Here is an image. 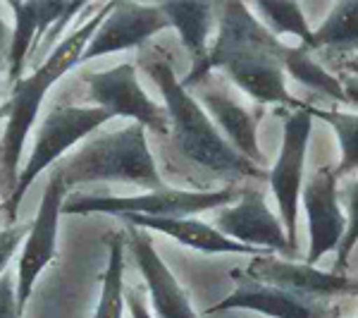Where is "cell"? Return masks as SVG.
Wrapping results in <instances>:
<instances>
[{
  "instance_id": "4dcf8cb0",
  "label": "cell",
  "mask_w": 358,
  "mask_h": 318,
  "mask_svg": "<svg viewBox=\"0 0 358 318\" xmlns=\"http://www.w3.org/2000/svg\"><path fill=\"white\" fill-rule=\"evenodd\" d=\"M0 69H3V57H0Z\"/></svg>"
},
{
  "instance_id": "44dd1931",
  "label": "cell",
  "mask_w": 358,
  "mask_h": 318,
  "mask_svg": "<svg viewBox=\"0 0 358 318\" xmlns=\"http://www.w3.org/2000/svg\"><path fill=\"white\" fill-rule=\"evenodd\" d=\"M253 15L263 22V27L270 34L280 36L299 39V46L308 48L313 53V29L308 27V20L303 15V8L299 3H282V0H256L248 5Z\"/></svg>"
},
{
  "instance_id": "e0dca14e",
  "label": "cell",
  "mask_w": 358,
  "mask_h": 318,
  "mask_svg": "<svg viewBox=\"0 0 358 318\" xmlns=\"http://www.w3.org/2000/svg\"><path fill=\"white\" fill-rule=\"evenodd\" d=\"M199 103L217 127V132L227 139V144L234 148L241 158L251 160L253 165L265 167V155L258 146V123L263 118V106L246 108L232 94L222 89L199 84Z\"/></svg>"
},
{
  "instance_id": "30bf717a",
  "label": "cell",
  "mask_w": 358,
  "mask_h": 318,
  "mask_svg": "<svg viewBox=\"0 0 358 318\" xmlns=\"http://www.w3.org/2000/svg\"><path fill=\"white\" fill-rule=\"evenodd\" d=\"M67 196L69 189L65 187V182L55 172H50L36 218L29 223L20 265H17V304H20L22 314H24V306L31 297L38 275L43 273L45 265L57 258V221L62 216V204Z\"/></svg>"
},
{
  "instance_id": "277c9868",
  "label": "cell",
  "mask_w": 358,
  "mask_h": 318,
  "mask_svg": "<svg viewBox=\"0 0 358 318\" xmlns=\"http://www.w3.org/2000/svg\"><path fill=\"white\" fill-rule=\"evenodd\" d=\"M53 172L67 189L91 182H124L148 192L165 187L148 148L146 130L136 123L84 139L82 146L57 160Z\"/></svg>"
},
{
  "instance_id": "f546056e",
  "label": "cell",
  "mask_w": 358,
  "mask_h": 318,
  "mask_svg": "<svg viewBox=\"0 0 358 318\" xmlns=\"http://www.w3.org/2000/svg\"><path fill=\"white\" fill-rule=\"evenodd\" d=\"M10 41H13V29H10V25L3 20V15H0V57L3 55L8 57Z\"/></svg>"
},
{
  "instance_id": "5bb4252c",
  "label": "cell",
  "mask_w": 358,
  "mask_h": 318,
  "mask_svg": "<svg viewBox=\"0 0 358 318\" xmlns=\"http://www.w3.org/2000/svg\"><path fill=\"white\" fill-rule=\"evenodd\" d=\"M339 177L334 175V165L317 167L301 189V204L308 216V256L306 263L315 265L325 254L337 251L346 230V216L339 204Z\"/></svg>"
},
{
  "instance_id": "7402d4cb",
  "label": "cell",
  "mask_w": 358,
  "mask_h": 318,
  "mask_svg": "<svg viewBox=\"0 0 358 318\" xmlns=\"http://www.w3.org/2000/svg\"><path fill=\"white\" fill-rule=\"evenodd\" d=\"M124 251L122 233L108 235V263L101 277V299L94 318H122L124 311Z\"/></svg>"
},
{
  "instance_id": "3957f363",
  "label": "cell",
  "mask_w": 358,
  "mask_h": 318,
  "mask_svg": "<svg viewBox=\"0 0 358 318\" xmlns=\"http://www.w3.org/2000/svg\"><path fill=\"white\" fill-rule=\"evenodd\" d=\"M141 67L146 69L151 82L158 86L165 101L170 132L189 160L224 177V180L268 182V170L241 158L229 146L227 139L217 132L208 113L201 108V103L182 86L177 72L165 57H143Z\"/></svg>"
},
{
  "instance_id": "1f68e13d",
  "label": "cell",
  "mask_w": 358,
  "mask_h": 318,
  "mask_svg": "<svg viewBox=\"0 0 358 318\" xmlns=\"http://www.w3.org/2000/svg\"><path fill=\"white\" fill-rule=\"evenodd\" d=\"M356 318H358V316H356Z\"/></svg>"
},
{
  "instance_id": "8992f818",
  "label": "cell",
  "mask_w": 358,
  "mask_h": 318,
  "mask_svg": "<svg viewBox=\"0 0 358 318\" xmlns=\"http://www.w3.org/2000/svg\"><path fill=\"white\" fill-rule=\"evenodd\" d=\"M239 199V187L227 184L215 192H189L163 187L134 196H96L69 194L62 204L65 216H115V218H194L196 213L217 211Z\"/></svg>"
},
{
  "instance_id": "52a82bcc",
  "label": "cell",
  "mask_w": 358,
  "mask_h": 318,
  "mask_svg": "<svg viewBox=\"0 0 358 318\" xmlns=\"http://www.w3.org/2000/svg\"><path fill=\"white\" fill-rule=\"evenodd\" d=\"M310 130H313V115L306 111V101L299 111L285 113L282 120V146L275 165L268 170V182L275 194L277 208H280V221L285 228L287 242L294 251H299V204H301L303 189V167L306 151H308Z\"/></svg>"
},
{
  "instance_id": "d4e9b609",
  "label": "cell",
  "mask_w": 358,
  "mask_h": 318,
  "mask_svg": "<svg viewBox=\"0 0 358 318\" xmlns=\"http://www.w3.org/2000/svg\"><path fill=\"white\" fill-rule=\"evenodd\" d=\"M339 204L346 208V230L337 247V261H334V273H344L349 265L351 251L358 244V177H344L339 180Z\"/></svg>"
},
{
  "instance_id": "ac0fdd59",
  "label": "cell",
  "mask_w": 358,
  "mask_h": 318,
  "mask_svg": "<svg viewBox=\"0 0 358 318\" xmlns=\"http://www.w3.org/2000/svg\"><path fill=\"white\" fill-rule=\"evenodd\" d=\"M127 225H134L141 230H153V233L167 235L172 240H177L179 244L192 247L196 251L203 254H248V256H265L268 251L253 249V247L239 244V242L224 237L220 230H215L213 225L196 218H136L127 216L120 218Z\"/></svg>"
},
{
  "instance_id": "cb8c5ba5",
  "label": "cell",
  "mask_w": 358,
  "mask_h": 318,
  "mask_svg": "<svg viewBox=\"0 0 358 318\" xmlns=\"http://www.w3.org/2000/svg\"><path fill=\"white\" fill-rule=\"evenodd\" d=\"M306 111L313 118L325 120L332 127L334 134H337L342 158L334 165V175L339 180H344V177H351L354 172H358V113L337 111V108H320L310 106V103H306Z\"/></svg>"
},
{
  "instance_id": "8fae6325",
  "label": "cell",
  "mask_w": 358,
  "mask_h": 318,
  "mask_svg": "<svg viewBox=\"0 0 358 318\" xmlns=\"http://www.w3.org/2000/svg\"><path fill=\"white\" fill-rule=\"evenodd\" d=\"M213 228L239 244L263 249L268 254H285L289 261L296 258V251L289 247L282 228V221L275 211H270L265 194L256 187L239 189V199L234 204L217 208L213 218Z\"/></svg>"
},
{
  "instance_id": "484cf974",
  "label": "cell",
  "mask_w": 358,
  "mask_h": 318,
  "mask_svg": "<svg viewBox=\"0 0 358 318\" xmlns=\"http://www.w3.org/2000/svg\"><path fill=\"white\" fill-rule=\"evenodd\" d=\"M29 225H10V228L0 230V275L10 268V261L17 254L22 244H24Z\"/></svg>"
},
{
  "instance_id": "d6986e66",
  "label": "cell",
  "mask_w": 358,
  "mask_h": 318,
  "mask_svg": "<svg viewBox=\"0 0 358 318\" xmlns=\"http://www.w3.org/2000/svg\"><path fill=\"white\" fill-rule=\"evenodd\" d=\"M160 10L165 13L170 27H175L179 34V41L187 48V53L192 55V65L206 60L208 50V36L210 29L215 25V3H158Z\"/></svg>"
},
{
  "instance_id": "ffe728a7",
  "label": "cell",
  "mask_w": 358,
  "mask_h": 318,
  "mask_svg": "<svg viewBox=\"0 0 358 318\" xmlns=\"http://www.w3.org/2000/svg\"><path fill=\"white\" fill-rule=\"evenodd\" d=\"M313 48L358 53V0L334 3L322 25L313 29Z\"/></svg>"
},
{
  "instance_id": "6da1fadb",
  "label": "cell",
  "mask_w": 358,
  "mask_h": 318,
  "mask_svg": "<svg viewBox=\"0 0 358 318\" xmlns=\"http://www.w3.org/2000/svg\"><path fill=\"white\" fill-rule=\"evenodd\" d=\"M215 22L217 36L206 60L192 65L187 77L179 79L184 89H196L210 77V72L220 69L258 106H285L299 111L303 101L294 98L287 89L285 57L289 43L270 34L248 5L236 0L215 3Z\"/></svg>"
},
{
  "instance_id": "ba28073f",
  "label": "cell",
  "mask_w": 358,
  "mask_h": 318,
  "mask_svg": "<svg viewBox=\"0 0 358 318\" xmlns=\"http://www.w3.org/2000/svg\"><path fill=\"white\" fill-rule=\"evenodd\" d=\"M5 8L15 15L13 41L8 50V77L10 82H17L22 77L29 57H36L41 50L55 48L57 34L72 22L74 15L89 8L84 0H29L17 3L10 0Z\"/></svg>"
},
{
  "instance_id": "5b68a950",
  "label": "cell",
  "mask_w": 358,
  "mask_h": 318,
  "mask_svg": "<svg viewBox=\"0 0 358 318\" xmlns=\"http://www.w3.org/2000/svg\"><path fill=\"white\" fill-rule=\"evenodd\" d=\"M110 120L113 115H108L96 106H53L43 115V123L38 125L36 139H34L31 153H29L27 163L20 170V177H17L15 192L0 204L3 221L8 223V228L17 225V211L24 201V194L45 167L62 160L69 148L89 139V134L98 132Z\"/></svg>"
},
{
  "instance_id": "4316f807",
  "label": "cell",
  "mask_w": 358,
  "mask_h": 318,
  "mask_svg": "<svg viewBox=\"0 0 358 318\" xmlns=\"http://www.w3.org/2000/svg\"><path fill=\"white\" fill-rule=\"evenodd\" d=\"M24 314L17 304V282L13 270H5L0 275V318H22Z\"/></svg>"
},
{
  "instance_id": "7c38bea8",
  "label": "cell",
  "mask_w": 358,
  "mask_h": 318,
  "mask_svg": "<svg viewBox=\"0 0 358 318\" xmlns=\"http://www.w3.org/2000/svg\"><path fill=\"white\" fill-rule=\"evenodd\" d=\"M241 273L251 280L265 282V285L280 287L292 294L306 299H337L358 297V277L346 273H334V270H317L310 263L289 261V258H277L273 254L265 256H253Z\"/></svg>"
},
{
  "instance_id": "f1b7e54d",
  "label": "cell",
  "mask_w": 358,
  "mask_h": 318,
  "mask_svg": "<svg viewBox=\"0 0 358 318\" xmlns=\"http://www.w3.org/2000/svg\"><path fill=\"white\" fill-rule=\"evenodd\" d=\"M124 306H129V314L131 318H153V314L148 311L146 302H143V292L141 290H124Z\"/></svg>"
},
{
  "instance_id": "603a6c76",
  "label": "cell",
  "mask_w": 358,
  "mask_h": 318,
  "mask_svg": "<svg viewBox=\"0 0 358 318\" xmlns=\"http://www.w3.org/2000/svg\"><path fill=\"white\" fill-rule=\"evenodd\" d=\"M285 72L299 84L313 89L320 96H330L337 103H349L344 94V86L339 82L337 74L327 72L320 62L313 60V53L303 46H289L285 57Z\"/></svg>"
},
{
  "instance_id": "83f0119b",
  "label": "cell",
  "mask_w": 358,
  "mask_h": 318,
  "mask_svg": "<svg viewBox=\"0 0 358 318\" xmlns=\"http://www.w3.org/2000/svg\"><path fill=\"white\" fill-rule=\"evenodd\" d=\"M339 69H342L344 77L339 79L344 86V94H346V101L358 106V53H344L339 55Z\"/></svg>"
},
{
  "instance_id": "9a60e30c",
  "label": "cell",
  "mask_w": 358,
  "mask_h": 318,
  "mask_svg": "<svg viewBox=\"0 0 358 318\" xmlns=\"http://www.w3.org/2000/svg\"><path fill=\"white\" fill-rule=\"evenodd\" d=\"M170 27L160 5H141V3H113V10L108 13L96 34L91 36L89 46L82 53V62H89L94 57L120 53V50L138 48L153 39L155 34L165 32Z\"/></svg>"
},
{
  "instance_id": "7a4b0ae2",
  "label": "cell",
  "mask_w": 358,
  "mask_h": 318,
  "mask_svg": "<svg viewBox=\"0 0 358 318\" xmlns=\"http://www.w3.org/2000/svg\"><path fill=\"white\" fill-rule=\"evenodd\" d=\"M110 10L113 3L98 5L96 13L82 27L74 29L67 39H62L41 65L34 67L29 77H20L13 84L10 101L0 108V113L8 115L5 132L0 137V196H3V201L15 192L17 177H20V158L24 153L27 137L34 123H36L45 94L57 79H62V74H67L69 69L82 62L84 48L89 46L91 36L96 34V29L101 27V22L106 20Z\"/></svg>"
},
{
  "instance_id": "4fadbf2b",
  "label": "cell",
  "mask_w": 358,
  "mask_h": 318,
  "mask_svg": "<svg viewBox=\"0 0 358 318\" xmlns=\"http://www.w3.org/2000/svg\"><path fill=\"white\" fill-rule=\"evenodd\" d=\"M232 280L234 290L215 306H210L206 311L208 316L232 309H244L270 318H342V304L339 302L299 297V294L280 290V287L251 280L248 275L241 273V268L232 270Z\"/></svg>"
},
{
  "instance_id": "2e32d148",
  "label": "cell",
  "mask_w": 358,
  "mask_h": 318,
  "mask_svg": "<svg viewBox=\"0 0 358 318\" xmlns=\"http://www.w3.org/2000/svg\"><path fill=\"white\" fill-rule=\"evenodd\" d=\"M127 242H129L127 249L131 251L136 268L141 270L143 282H146L155 318H199L184 287L179 285L167 263L155 251L151 235L146 230L129 225V240Z\"/></svg>"
},
{
  "instance_id": "9c48e42d",
  "label": "cell",
  "mask_w": 358,
  "mask_h": 318,
  "mask_svg": "<svg viewBox=\"0 0 358 318\" xmlns=\"http://www.w3.org/2000/svg\"><path fill=\"white\" fill-rule=\"evenodd\" d=\"M89 98L96 108L106 111L113 118H129L131 123L151 130L155 134H170V120L165 106H158L138 84L136 67L131 62H122L103 72L84 74Z\"/></svg>"
}]
</instances>
